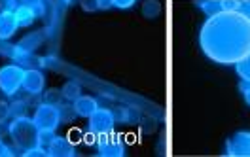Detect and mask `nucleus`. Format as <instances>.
I'll return each mask as SVG.
<instances>
[{
	"mask_svg": "<svg viewBox=\"0 0 250 157\" xmlns=\"http://www.w3.org/2000/svg\"><path fill=\"white\" fill-rule=\"evenodd\" d=\"M199 42L205 55L222 64L239 63L250 55V17L237 12H222L208 17Z\"/></svg>",
	"mask_w": 250,
	"mask_h": 157,
	"instance_id": "nucleus-1",
	"label": "nucleus"
},
{
	"mask_svg": "<svg viewBox=\"0 0 250 157\" xmlns=\"http://www.w3.org/2000/svg\"><path fill=\"white\" fill-rule=\"evenodd\" d=\"M10 138L19 150H31L34 146H40V129L36 127L32 118L27 116H16L8 127Z\"/></svg>",
	"mask_w": 250,
	"mask_h": 157,
	"instance_id": "nucleus-2",
	"label": "nucleus"
},
{
	"mask_svg": "<svg viewBox=\"0 0 250 157\" xmlns=\"http://www.w3.org/2000/svg\"><path fill=\"white\" fill-rule=\"evenodd\" d=\"M34 123L40 131H55L62 123V116L59 104H51V102H42L36 106L34 116H32Z\"/></svg>",
	"mask_w": 250,
	"mask_h": 157,
	"instance_id": "nucleus-3",
	"label": "nucleus"
},
{
	"mask_svg": "<svg viewBox=\"0 0 250 157\" xmlns=\"http://www.w3.org/2000/svg\"><path fill=\"white\" fill-rule=\"evenodd\" d=\"M23 76H25V68L19 64L0 66V93H4L6 97H14L23 87Z\"/></svg>",
	"mask_w": 250,
	"mask_h": 157,
	"instance_id": "nucleus-4",
	"label": "nucleus"
},
{
	"mask_svg": "<svg viewBox=\"0 0 250 157\" xmlns=\"http://www.w3.org/2000/svg\"><path fill=\"white\" fill-rule=\"evenodd\" d=\"M97 152L104 157H122L125 156V144L116 133L99 135L97 138Z\"/></svg>",
	"mask_w": 250,
	"mask_h": 157,
	"instance_id": "nucleus-5",
	"label": "nucleus"
},
{
	"mask_svg": "<svg viewBox=\"0 0 250 157\" xmlns=\"http://www.w3.org/2000/svg\"><path fill=\"white\" fill-rule=\"evenodd\" d=\"M114 127H116V114L108 108H99L89 118V131H93L97 135L114 133Z\"/></svg>",
	"mask_w": 250,
	"mask_h": 157,
	"instance_id": "nucleus-6",
	"label": "nucleus"
},
{
	"mask_svg": "<svg viewBox=\"0 0 250 157\" xmlns=\"http://www.w3.org/2000/svg\"><path fill=\"white\" fill-rule=\"evenodd\" d=\"M44 87H46V76H44V72L38 70V68H27L25 70V76H23V87L21 89L25 93L36 97V95H42Z\"/></svg>",
	"mask_w": 250,
	"mask_h": 157,
	"instance_id": "nucleus-7",
	"label": "nucleus"
},
{
	"mask_svg": "<svg viewBox=\"0 0 250 157\" xmlns=\"http://www.w3.org/2000/svg\"><path fill=\"white\" fill-rule=\"evenodd\" d=\"M226 156H250V133L249 131H241L237 133L233 138L226 142Z\"/></svg>",
	"mask_w": 250,
	"mask_h": 157,
	"instance_id": "nucleus-8",
	"label": "nucleus"
},
{
	"mask_svg": "<svg viewBox=\"0 0 250 157\" xmlns=\"http://www.w3.org/2000/svg\"><path fill=\"white\" fill-rule=\"evenodd\" d=\"M19 29V23H17L16 12H10V10H2L0 12V40L6 42L10 40Z\"/></svg>",
	"mask_w": 250,
	"mask_h": 157,
	"instance_id": "nucleus-9",
	"label": "nucleus"
},
{
	"mask_svg": "<svg viewBox=\"0 0 250 157\" xmlns=\"http://www.w3.org/2000/svg\"><path fill=\"white\" fill-rule=\"evenodd\" d=\"M72 108H74V112H76V116H78V118H85V119H89L95 112L99 110V102H97V98H95V97L82 95L80 98H76V100L72 102Z\"/></svg>",
	"mask_w": 250,
	"mask_h": 157,
	"instance_id": "nucleus-10",
	"label": "nucleus"
},
{
	"mask_svg": "<svg viewBox=\"0 0 250 157\" xmlns=\"http://www.w3.org/2000/svg\"><path fill=\"white\" fill-rule=\"evenodd\" d=\"M47 154L55 157H72L76 156V148L70 138H61V137H55L53 142L47 146Z\"/></svg>",
	"mask_w": 250,
	"mask_h": 157,
	"instance_id": "nucleus-11",
	"label": "nucleus"
},
{
	"mask_svg": "<svg viewBox=\"0 0 250 157\" xmlns=\"http://www.w3.org/2000/svg\"><path fill=\"white\" fill-rule=\"evenodd\" d=\"M16 17H17L19 27H25V29H27V27H31L32 23L36 21L38 14H36V10L32 8L29 2H25V4H21L16 10Z\"/></svg>",
	"mask_w": 250,
	"mask_h": 157,
	"instance_id": "nucleus-12",
	"label": "nucleus"
},
{
	"mask_svg": "<svg viewBox=\"0 0 250 157\" xmlns=\"http://www.w3.org/2000/svg\"><path fill=\"white\" fill-rule=\"evenodd\" d=\"M61 97L66 102H74L76 98L82 97V85L78 81H66L61 87Z\"/></svg>",
	"mask_w": 250,
	"mask_h": 157,
	"instance_id": "nucleus-13",
	"label": "nucleus"
},
{
	"mask_svg": "<svg viewBox=\"0 0 250 157\" xmlns=\"http://www.w3.org/2000/svg\"><path fill=\"white\" fill-rule=\"evenodd\" d=\"M197 8H199L207 17L222 14V10H220V0H197Z\"/></svg>",
	"mask_w": 250,
	"mask_h": 157,
	"instance_id": "nucleus-14",
	"label": "nucleus"
},
{
	"mask_svg": "<svg viewBox=\"0 0 250 157\" xmlns=\"http://www.w3.org/2000/svg\"><path fill=\"white\" fill-rule=\"evenodd\" d=\"M235 70H237L241 81H250V55L243 57L239 63H235Z\"/></svg>",
	"mask_w": 250,
	"mask_h": 157,
	"instance_id": "nucleus-15",
	"label": "nucleus"
},
{
	"mask_svg": "<svg viewBox=\"0 0 250 157\" xmlns=\"http://www.w3.org/2000/svg\"><path fill=\"white\" fill-rule=\"evenodd\" d=\"M159 12H161V4H159V0H146L144 6H142V14H144V17H148V19L157 17L159 16Z\"/></svg>",
	"mask_w": 250,
	"mask_h": 157,
	"instance_id": "nucleus-16",
	"label": "nucleus"
},
{
	"mask_svg": "<svg viewBox=\"0 0 250 157\" xmlns=\"http://www.w3.org/2000/svg\"><path fill=\"white\" fill-rule=\"evenodd\" d=\"M220 10L222 12H241L243 0H220Z\"/></svg>",
	"mask_w": 250,
	"mask_h": 157,
	"instance_id": "nucleus-17",
	"label": "nucleus"
},
{
	"mask_svg": "<svg viewBox=\"0 0 250 157\" xmlns=\"http://www.w3.org/2000/svg\"><path fill=\"white\" fill-rule=\"evenodd\" d=\"M10 116H12V106L6 100H0V125L8 123L10 121Z\"/></svg>",
	"mask_w": 250,
	"mask_h": 157,
	"instance_id": "nucleus-18",
	"label": "nucleus"
},
{
	"mask_svg": "<svg viewBox=\"0 0 250 157\" xmlns=\"http://www.w3.org/2000/svg\"><path fill=\"white\" fill-rule=\"evenodd\" d=\"M53 133H55V131H40V142H38V144L47 150V146H49V144L53 142V138H55Z\"/></svg>",
	"mask_w": 250,
	"mask_h": 157,
	"instance_id": "nucleus-19",
	"label": "nucleus"
},
{
	"mask_svg": "<svg viewBox=\"0 0 250 157\" xmlns=\"http://www.w3.org/2000/svg\"><path fill=\"white\" fill-rule=\"evenodd\" d=\"M83 12H99V0H78Z\"/></svg>",
	"mask_w": 250,
	"mask_h": 157,
	"instance_id": "nucleus-20",
	"label": "nucleus"
},
{
	"mask_svg": "<svg viewBox=\"0 0 250 157\" xmlns=\"http://www.w3.org/2000/svg\"><path fill=\"white\" fill-rule=\"evenodd\" d=\"M137 0H112V8H118V10H129L135 6Z\"/></svg>",
	"mask_w": 250,
	"mask_h": 157,
	"instance_id": "nucleus-21",
	"label": "nucleus"
},
{
	"mask_svg": "<svg viewBox=\"0 0 250 157\" xmlns=\"http://www.w3.org/2000/svg\"><path fill=\"white\" fill-rule=\"evenodd\" d=\"M25 156L38 157V156H49V154H47L46 148H42V146H34V148H31V150H25Z\"/></svg>",
	"mask_w": 250,
	"mask_h": 157,
	"instance_id": "nucleus-22",
	"label": "nucleus"
},
{
	"mask_svg": "<svg viewBox=\"0 0 250 157\" xmlns=\"http://www.w3.org/2000/svg\"><path fill=\"white\" fill-rule=\"evenodd\" d=\"M82 138H83V142H85L87 146H97V138H99V135L93 133V131H87V133H83V135H82Z\"/></svg>",
	"mask_w": 250,
	"mask_h": 157,
	"instance_id": "nucleus-23",
	"label": "nucleus"
},
{
	"mask_svg": "<svg viewBox=\"0 0 250 157\" xmlns=\"http://www.w3.org/2000/svg\"><path fill=\"white\" fill-rule=\"evenodd\" d=\"M239 89H241V93H243V98H245V102H247V104L250 106V81H241Z\"/></svg>",
	"mask_w": 250,
	"mask_h": 157,
	"instance_id": "nucleus-24",
	"label": "nucleus"
},
{
	"mask_svg": "<svg viewBox=\"0 0 250 157\" xmlns=\"http://www.w3.org/2000/svg\"><path fill=\"white\" fill-rule=\"evenodd\" d=\"M59 97H61V89L59 91H55V89H51L49 95L46 97V102H51V104H59ZM62 98V97H61Z\"/></svg>",
	"mask_w": 250,
	"mask_h": 157,
	"instance_id": "nucleus-25",
	"label": "nucleus"
},
{
	"mask_svg": "<svg viewBox=\"0 0 250 157\" xmlns=\"http://www.w3.org/2000/svg\"><path fill=\"white\" fill-rule=\"evenodd\" d=\"M112 8V0H99V10H110Z\"/></svg>",
	"mask_w": 250,
	"mask_h": 157,
	"instance_id": "nucleus-26",
	"label": "nucleus"
},
{
	"mask_svg": "<svg viewBox=\"0 0 250 157\" xmlns=\"http://www.w3.org/2000/svg\"><path fill=\"white\" fill-rule=\"evenodd\" d=\"M72 4H74V0H55V6H61V8H68Z\"/></svg>",
	"mask_w": 250,
	"mask_h": 157,
	"instance_id": "nucleus-27",
	"label": "nucleus"
}]
</instances>
